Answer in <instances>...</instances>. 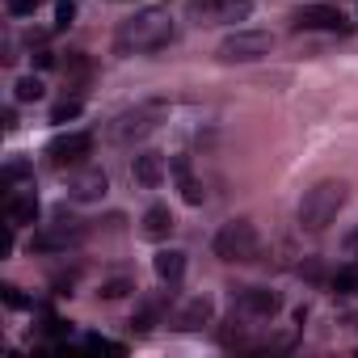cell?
Segmentation results:
<instances>
[{"mask_svg":"<svg viewBox=\"0 0 358 358\" xmlns=\"http://www.w3.org/2000/svg\"><path fill=\"white\" fill-rule=\"evenodd\" d=\"M160 118H164V106L160 101H143V106H135V110H122L114 122H110V139L114 143H135V139H143V135H152L156 127H160Z\"/></svg>","mask_w":358,"mask_h":358,"instance_id":"cell-5","label":"cell"},{"mask_svg":"<svg viewBox=\"0 0 358 358\" xmlns=\"http://www.w3.org/2000/svg\"><path fill=\"white\" fill-rule=\"evenodd\" d=\"M139 224H143L139 232H143L148 241H169V236H173V228H177V224H173V211H169L164 203H156V207H148Z\"/></svg>","mask_w":358,"mask_h":358,"instance_id":"cell-15","label":"cell"},{"mask_svg":"<svg viewBox=\"0 0 358 358\" xmlns=\"http://www.w3.org/2000/svg\"><path fill=\"white\" fill-rule=\"evenodd\" d=\"M5 303H9V308H26L30 299H26V295H17V287H5Z\"/></svg>","mask_w":358,"mask_h":358,"instance_id":"cell-27","label":"cell"},{"mask_svg":"<svg viewBox=\"0 0 358 358\" xmlns=\"http://www.w3.org/2000/svg\"><path fill=\"white\" fill-rule=\"evenodd\" d=\"M85 156H93V135L89 131H68L47 143V164L51 169H80Z\"/></svg>","mask_w":358,"mask_h":358,"instance_id":"cell-6","label":"cell"},{"mask_svg":"<svg viewBox=\"0 0 358 358\" xmlns=\"http://www.w3.org/2000/svg\"><path fill=\"white\" fill-rule=\"evenodd\" d=\"M345 199H350V186L345 182H316L303 199H299V228L303 232H324L337 215H341V207H345Z\"/></svg>","mask_w":358,"mask_h":358,"instance_id":"cell-2","label":"cell"},{"mask_svg":"<svg viewBox=\"0 0 358 358\" xmlns=\"http://www.w3.org/2000/svg\"><path fill=\"white\" fill-rule=\"evenodd\" d=\"M164 173H169V164H164L160 152H139L135 164H131V177H135L143 190H156V186L164 182Z\"/></svg>","mask_w":358,"mask_h":358,"instance_id":"cell-12","label":"cell"},{"mask_svg":"<svg viewBox=\"0 0 358 358\" xmlns=\"http://www.w3.org/2000/svg\"><path fill=\"white\" fill-rule=\"evenodd\" d=\"M43 0H9V17H34Z\"/></svg>","mask_w":358,"mask_h":358,"instance_id":"cell-24","label":"cell"},{"mask_svg":"<svg viewBox=\"0 0 358 358\" xmlns=\"http://www.w3.org/2000/svg\"><path fill=\"white\" fill-rule=\"evenodd\" d=\"M13 97H17V101H43V97H47V89H43V80H38V76H22V80L13 85Z\"/></svg>","mask_w":358,"mask_h":358,"instance_id":"cell-18","label":"cell"},{"mask_svg":"<svg viewBox=\"0 0 358 358\" xmlns=\"http://www.w3.org/2000/svg\"><path fill=\"white\" fill-rule=\"evenodd\" d=\"M333 291H337V295H354V291H358V266L333 274Z\"/></svg>","mask_w":358,"mask_h":358,"instance_id":"cell-21","label":"cell"},{"mask_svg":"<svg viewBox=\"0 0 358 358\" xmlns=\"http://www.w3.org/2000/svg\"><path fill=\"white\" fill-rule=\"evenodd\" d=\"M220 341H224L228 350H232V345H241V341H245V324H241V320L232 316V320H228V329L220 333Z\"/></svg>","mask_w":358,"mask_h":358,"instance_id":"cell-22","label":"cell"},{"mask_svg":"<svg viewBox=\"0 0 358 358\" xmlns=\"http://www.w3.org/2000/svg\"><path fill=\"white\" fill-rule=\"evenodd\" d=\"M110 190V173L106 169H80L68 182V199L72 203H101Z\"/></svg>","mask_w":358,"mask_h":358,"instance_id":"cell-8","label":"cell"},{"mask_svg":"<svg viewBox=\"0 0 358 358\" xmlns=\"http://www.w3.org/2000/svg\"><path fill=\"white\" fill-rule=\"evenodd\" d=\"M215 320V299L211 295H194V299H186L182 308H177V316H173V329H182V333H199L203 324H211Z\"/></svg>","mask_w":358,"mask_h":358,"instance_id":"cell-9","label":"cell"},{"mask_svg":"<svg viewBox=\"0 0 358 358\" xmlns=\"http://www.w3.org/2000/svg\"><path fill=\"white\" fill-rule=\"evenodd\" d=\"M173 17L164 13V9H139V13H131L127 22H118V30H114V51L118 55H152V51H160V47H169L173 43Z\"/></svg>","mask_w":358,"mask_h":358,"instance_id":"cell-1","label":"cell"},{"mask_svg":"<svg viewBox=\"0 0 358 358\" xmlns=\"http://www.w3.org/2000/svg\"><path fill=\"white\" fill-rule=\"evenodd\" d=\"M173 177H177V186H182V199L190 207H203L207 203V190L199 186V177L190 173V156H173Z\"/></svg>","mask_w":358,"mask_h":358,"instance_id":"cell-14","label":"cell"},{"mask_svg":"<svg viewBox=\"0 0 358 358\" xmlns=\"http://www.w3.org/2000/svg\"><path fill=\"white\" fill-rule=\"evenodd\" d=\"M80 106H85L80 97H64V101H55V106H51V122H72V118L80 114Z\"/></svg>","mask_w":358,"mask_h":358,"instance_id":"cell-19","label":"cell"},{"mask_svg":"<svg viewBox=\"0 0 358 358\" xmlns=\"http://www.w3.org/2000/svg\"><path fill=\"white\" fill-rule=\"evenodd\" d=\"M72 17H76V5H72V0H59V5H55V30H68Z\"/></svg>","mask_w":358,"mask_h":358,"instance_id":"cell-23","label":"cell"},{"mask_svg":"<svg viewBox=\"0 0 358 358\" xmlns=\"http://www.w3.org/2000/svg\"><path fill=\"white\" fill-rule=\"evenodd\" d=\"M85 224L80 220H64L59 215V224H51V228H43V232H34L30 236V253H68L72 245H80L85 241Z\"/></svg>","mask_w":358,"mask_h":358,"instance_id":"cell-7","label":"cell"},{"mask_svg":"<svg viewBox=\"0 0 358 358\" xmlns=\"http://www.w3.org/2000/svg\"><path fill=\"white\" fill-rule=\"evenodd\" d=\"M215 257L220 262H232V266H245V262H257V253H262V236H257V228L249 224V220H232V224H224L220 232H215Z\"/></svg>","mask_w":358,"mask_h":358,"instance_id":"cell-3","label":"cell"},{"mask_svg":"<svg viewBox=\"0 0 358 358\" xmlns=\"http://www.w3.org/2000/svg\"><path fill=\"white\" fill-rule=\"evenodd\" d=\"M34 68H55V55L51 51H34Z\"/></svg>","mask_w":358,"mask_h":358,"instance_id":"cell-28","label":"cell"},{"mask_svg":"<svg viewBox=\"0 0 358 358\" xmlns=\"http://www.w3.org/2000/svg\"><path fill=\"white\" fill-rule=\"evenodd\" d=\"M249 13H253V0H220L211 22H245Z\"/></svg>","mask_w":358,"mask_h":358,"instance_id":"cell-17","label":"cell"},{"mask_svg":"<svg viewBox=\"0 0 358 358\" xmlns=\"http://www.w3.org/2000/svg\"><path fill=\"white\" fill-rule=\"evenodd\" d=\"M274 47V38L266 30H232L220 47H215V59L220 64H257L266 59Z\"/></svg>","mask_w":358,"mask_h":358,"instance_id":"cell-4","label":"cell"},{"mask_svg":"<svg viewBox=\"0 0 358 358\" xmlns=\"http://www.w3.org/2000/svg\"><path fill=\"white\" fill-rule=\"evenodd\" d=\"M152 270H156V278L160 282H182V274H186V253L182 249H160L156 257H152Z\"/></svg>","mask_w":358,"mask_h":358,"instance_id":"cell-16","label":"cell"},{"mask_svg":"<svg viewBox=\"0 0 358 358\" xmlns=\"http://www.w3.org/2000/svg\"><path fill=\"white\" fill-rule=\"evenodd\" d=\"M215 5H220V0H190L186 9H190V17H211V13H215Z\"/></svg>","mask_w":358,"mask_h":358,"instance_id":"cell-25","label":"cell"},{"mask_svg":"<svg viewBox=\"0 0 358 358\" xmlns=\"http://www.w3.org/2000/svg\"><path fill=\"white\" fill-rule=\"evenodd\" d=\"M291 26H295V30H345V17H341V9H333V5H303V9L291 17Z\"/></svg>","mask_w":358,"mask_h":358,"instance_id":"cell-10","label":"cell"},{"mask_svg":"<svg viewBox=\"0 0 358 358\" xmlns=\"http://www.w3.org/2000/svg\"><path fill=\"white\" fill-rule=\"evenodd\" d=\"M345 249H350V253L358 257V232H350V241H345Z\"/></svg>","mask_w":358,"mask_h":358,"instance_id":"cell-29","label":"cell"},{"mask_svg":"<svg viewBox=\"0 0 358 358\" xmlns=\"http://www.w3.org/2000/svg\"><path fill=\"white\" fill-rule=\"evenodd\" d=\"M13 253V224H5V232H0V257Z\"/></svg>","mask_w":358,"mask_h":358,"instance_id":"cell-26","label":"cell"},{"mask_svg":"<svg viewBox=\"0 0 358 358\" xmlns=\"http://www.w3.org/2000/svg\"><path fill=\"white\" fill-rule=\"evenodd\" d=\"M131 291H135V278H127V274L101 282V299H122V295H131Z\"/></svg>","mask_w":358,"mask_h":358,"instance_id":"cell-20","label":"cell"},{"mask_svg":"<svg viewBox=\"0 0 358 358\" xmlns=\"http://www.w3.org/2000/svg\"><path fill=\"white\" fill-rule=\"evenodd\" d=\"M278 308H282V295L270 291V287H245V291H241V312H245V316L270 320Z\"/></svg>","mask_w":358,"mask_h":358,"instance_id":"cell-11","label":"cell"},{"mask_svg":"<svg viewBox=\"0 0 358 358\" xmlns=\"http://www.w3.org/2000/svg\"><path fill=\"white\" fill-rule=\"evenodd\" d=\"M5 220L13 224V228H22V224H34L38 220V194L34 190H26V194H5Z\"/></svg>","mask_w":358,"mask_h":358,"instance_id":"cell-13","label":"cell"}]
</instances>
